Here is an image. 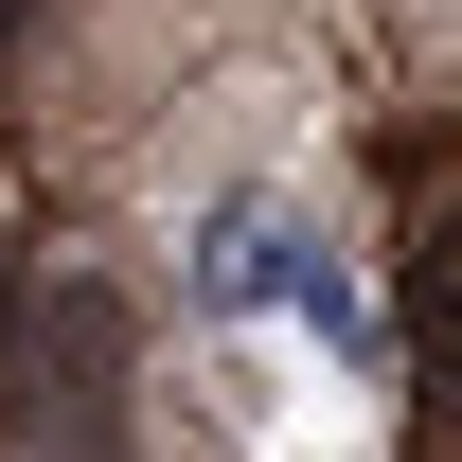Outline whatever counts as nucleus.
<instances>
[{"instance_id":"nucleus-1","label":"nucleus","mask_w":462,"mask_h":462,"mask_svg":"<svg viewBox=\"0 0 462 462\" xmlns=\"http://www.w3.org/2000/svg\"><path fill=\"white\" fill-rule=\"evenodd\" d=\"M196 285H214V302H320V320H338V267H320V249H285V214H267V196H231V214H214Z\"/></svg>"},{"instance_id":"nucleus-2","label":"nucleus","mask_w":462,"mask_h":462,"mask_svg":"<svg viewBox=\"0 0 462 462\" xmlns=\"http://www.w3.org/2000/svg\"><path fill=\"white\" fill-rule=\"evenodd\" d=\"M409 320H427V392L462 409V214L427 231V267H409Z\"/></svg>"},{"instance_id":"nucleus-3","label":"nucleus","mask_w":462,"mask_h":462,"mask_svg":"<svg viewBox=\"0 0 462 462\" xmlns=\"http://www.w3.org/2000/svg\"><path fill=\"white\" fill-rule=\"evenodd\" d=\"M0 320H18V231H0Z\"/></svg>"},{"instance_id":"nucleus-4","label":"nucleus","mask_w":462,"mask_h":462,"mask_svg":"<svg viewBox=\"0 0 462 462\" xmlns=\"http://www.w3.org/2000/svg\"><path fill=\"white\" fill-rule=\"evenodd\" d=\"M18 18H36V0H0V36H18Z\"/></svg>"}]
</instances>
